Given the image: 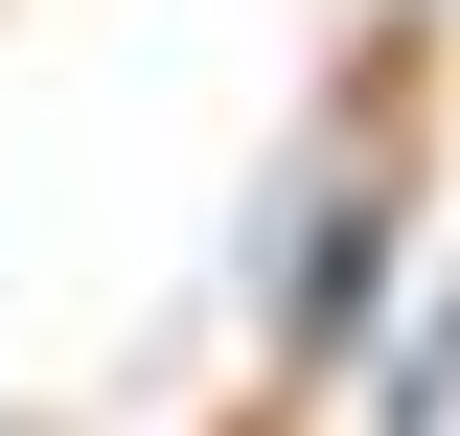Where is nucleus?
<instances>
[{
    "label": "nucleus",
    "mask_w": 460,
    "mask_h": 436,
    "mask_svg": "<svg viewBox=\"0 0 460 436\" xmlns=\"http://www.w3.org/2000/svg\"><path fill=\"white\" fill-rule=\"evenodd\" d=\"M368 322H392V161L323 184V207H299V275H277V344H299V368H345Z\"/></svg>",
    "instance_id": "1"
}]
</instances>
